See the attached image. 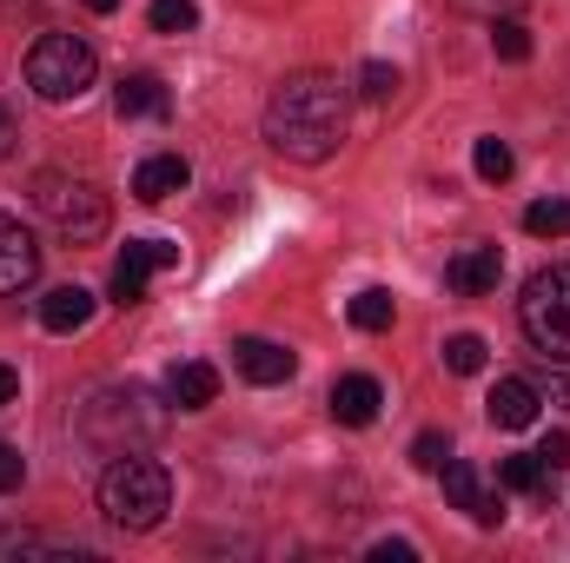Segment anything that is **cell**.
<instances>
[{
	"label": "cell",
	"instance_id": "cell-28",
	"mask_svg": "<svg viewBox=\"0 0 570 563\" xmlns=\"http://www.w3.org/2000/svg\"><path fill=\"white\" fill-rule=\"evenodd\" d=\"M538 464H544V471H564V464H570V437H564V431H551V437L538 444Z\"/></svg>",
	"mask_w": 570,
	"mask_h": 563
},
{
	"label": "cell",
	"instance_id": "cell-1",
	"mask_svg": "<svg viewBox=\"0 0 570 563\" xmlns=\"http://www.w3.org/2000/svg\"><path fill=\"white\" fill-rule=\"evenodd\" d=\"M266 140H273V152L298 159V166L332 159L338 140H345V87L332 73H292L266 100Z\"/></svg>",
	"mask_w": 570,
	"mask_h": 563
},
{
	"label": "cell",
	"instance_id": "cell-19",
	"mask_svg": "<svg viewBox=\"0 0 570 563\" xmlns=\"http://www.w3.org/2000/svg\"><path fill=\"white\" fill-rule=\"evenodd\" d=\"M444 365H451L458 378H478V372H484V338H478V332L444 338Z\"/></svg>",
	"mask_w": 570,
	"mask_h": 563
},
{
	"label": "cell",
	"instance_id": "cell-21",
	"mask_svg": "<svg viewBox=\"0 0 570 563\" xmlns=\"http://www.w3.org/2000/svg\"><path fill=\"white\" fill-rule=\"evenodd\" d=\"M146 279H153V273H146L140 259H127V253H120V266H114V279H107L114 305H140V298H146Z\"/></svg>",
	"mask_w": 570,
	"mask_h": 563
},
{
	"label": "cell",
	"instance_id": "cell-7",
	"mask_svg": "<svg viewBox=\"0 0 570 563\" xmlns=\"http://www.w3.org/2000/svg\"><path fill=\"white\" fill-rule=\"evenodd\" d=\"M33 279H40V246H33V233H27L20 219L0 213V298L27 292Z\"/></svg>",
	"mask_w": 570,
	"mask_h": 563
},
{
	"label": "cell",
	"instance_id": "cell-27",
	"mask_svg": "<svg viewBox=\"0 0 570 563\" xmlns=\"http://www.w3.org/2000/svg\"><path fill=\"white\" fill-rule=\"evenodd\" d=\"M20 484H27V457H20L13 444H0V497H7V491H20Z\"/></svg>",
	"mask_w": 570,
	"mask_h": 563
},
{
	"label": "cell",
	"instance_id": "cell-30",
	"mask_svg": "<svg viewBox=\"0 0 570 563\" xmlns=\"http://www.w3.org/2000/svg\"><path fill=\"white\" fill-rule=\"evenodd\" d=\"M458 7H464V13H484V20H511L524 0H458Z\"/></svg>",
	"mask_w": 570,
	"mask_h": 563
},
{
	"label": "cell",
	"instance_id": "cell-15",
	"mask_svg": "<svg viewBox=\"0 0 570 563\" xmlns=\"http://www.w3.org/2000/svg\"><path fill=\"white\" fill-rule=\"evenodd\" d=\"M114 107H120V120H159V113H166V87H159L153 73H127V80L114 87Z\"/></svg>",
	"mask_w": 570,
	"mask_h": 563
},
{
	"label": "cell",
	"instance_id": "cell-31",
	"mask_svg": "<svg viewBox=\"0 0 570 563\" xmlns=\"http://www.w3.org/2000/svg\"><path fill=\"white\" fill-rule=\"evenodd\" d=\"M13 140H20V120H13V107H0V159L13 152Z\"/></svg>",
	"mask_w": 570,
	"mask_h": 563
},
{
	"label": "cell",
	"instance_id": "cell-9",
	"mask_svg": "<svg viewBox=\"0 0 570 563\" xmlns=\"http://www.w3.org/2000/svg\"><path fill=\"white\" fill-rule=\"evenodd\" d=\"M233 365H239V378H253V385H285L292 372H298V358L273 345V338H239L233 345Z\"/></svg>",
	"mask_w": 570,
	"mask_h": 563
},
{
	"label": "cell",
	"instance_id": "cell-8",
	"mask_svg": "<svg viewBox=\"0 0 570 563\" xmlns=\"http://www.w3.org/2000/svg\"><path fill=\"white\" fill-rule=\"evenodd\" d=\"M498 279H504V253H498V246H464V253L444 266V285H451V292H464V298L498 292Z\"/></svg>",
	"mask_w": 570,
	"mask_h": 563
},
{
	"label": "cell",
	"instance_id": "cell-5",
	"mask_svg": "<svg viewBox=\"0 0 570 563\" xmlns=\"http://www.w3.org/2000/svg\"><path fill=\"white\" fill-rule=\"evenodd\" d=\"M518 325L544 358H570V266H551V273H538L524 285Z\"/></svg>",
	"mask_w": 570,
	"mask_h": 563
},
{
	"label": "cell",
	"instance_id": "cell-12",
	"mask_svg": "<svg viewBox=\"0 0 570 563\" xmlns=\"http://www.w3.org/2000/svg\"><path fill=\"white\" fill-rule=\"evenodd\" d=\"M40 325L60 332V338H67V332H87V325H94V292H87V285H53V292L40 298Z\"/></svg>",
	"mask_w": 570,
	"mask_h": 563
},
{
	"label": "cell",
	"instance_id": "cell-18",
	"mask_svg": "<svg viewBox=\"0 0 570 563\" xmlns=\"http://www.w3.org/2000/svg\"><path fill=\"white\" fill-rule=\"evenodd\" d=\"M471 166H478V179H484V186H504V179L518 172V159H511V146H504V140H478V146H471Z\"/></svg>",
	"mask_w": 570,
	"mask_h": 563
},
{
	"label": "cell",
	"instance_id": "cell-26",
	"mask_svg": "<svg viewBox=\"0 0 570 563\" xmlns=\"http://www.w3.org/2000/svg\"><path fill=\"white\" fill-rule=\"evenodd\" d=\"M358 93H365V100H392V93H399V67H385V60H372V67L358 73Z\"/></svg>",
	"mask_w": 570,
	"mask_h": 563
},
{
	"label": "cell",
	"instance_id": "cell-2",
	"mask_svg": "<svg viewBox=\"0 0 570 563\" xmlns=\"http://www.w3.org/2000/svg\"><path fill=\"white\" fill-rule=\"evenodd\" d=\"M100 511H107V524H120V531H153V524L173 511V477H166V464H153L140 451L114 457L107 477H100Z\"/></svg>",
	"mask_w": 570,
	"mask_h": 563
},
{
	"label": "cell",
	"instance_id": "cell-29",
	"mask_svg": "<svg viewBox=\"0 0 570 563\" xmlns=\"http://www.w3.org/2000/svg\"><path fill=\"white\" fill-rule=\"evenodd\" d=\"M419 557V544H405V537H385V544H372V563H412Z\"/></svg>",
	"mask_w": 570,
	"mask_h": 563
},
{
	"label": "cell",
	"instance_id": "cell-3",
	"mask_svg": "<svg viewBox=\"0 0 570 563\" xmlns=\"http://www.w3.org/2000/svg\"><path fill=\"white\" fill-rule=\"evenodd\" d=\"M94 80H100V60H94V47H87L80 33H40V40H33V53H27V87H33L47 107L80 100Z\"/></svg>",
	"mask_w": 570,
	"mask_h": 563
},
{
	"label": "cell",
	"instance_id": "cell-4",
	"mask_svg": "<svg viewBox=\"0 0 570 563\" xmlns=\"http://www.w3.org/2000/svg\"><path fill=\"white\" fill-rule=\"evenodd\" d=\"M33 206L47 213V226L67 239V246H94V239H107V192L100 186H87V179H67V172H40L33 179Z\"/></svg>",
	"mask_w": 570,
	"mask_h": 563
},
{
	"label": "cell",
	"instance_id": "cell-16",
	"mask_svg": "<svg viewBox=\"0 0 570 563\" xmlns=\"http://www.w3.org/2000/svg\"><path fill=\"white\" fill-rule=\"evenodd\" d=\"M345 312H352V325H358V332H392V318H399V298H392L385 285H365V292H358Z\"/></svg>",
	"mask_w": 570,
	"mask_h": 563
},
{
	"label": "cell",
	"instance_id": "cell-32",
	"mask_svg": "<svg viewBox=\"0 0 570 563\" xmlns=\"http://www.w3.org/2000/svg\"><path fill=\"white\" fill-rule=\"evenodd\" d=\"M13 398H20V372H13V365H0V412H7Z\"/></svg>",
	"mask_w": 570,
	"mask_h": 563
},
{
	"label": "cell",
	"instance_id": "cell-17",
	"mask_svg": "<svg viewBox=\"0 0 570 563\" xmlns=\"http://www.w3.org/2000/svg\"><path fill=\"white\" fill-rule=\"evenodd\" d=\"M524 233H531V239H564L570 233V199H538V206H524Z\"/></svg>",
	"mask_w": 570,
	"mask_h": 563
},
{
	"label": "cell",
	"instance_id": "cell-11",
	"mask_svg": "<svg viewBox=\"0 0 570 563\" xmlns=\"http://www.w3.org/2000/svg\"><path fill=\"white\" fill-rule=\"evenodd\" d=\"M186 179H193V166L179 152H153V159H140V172H134V199L166 206L173 192H186Z\"/></svg>",
	"mask_w": 570,
	"mask_h": 563
},
{
	"label": "cell",
	"instance_id": "cell-25",
	"mask_svg": "<svg viewBox=\"0 0 570 563\" xmlns=\"http://www.w3.org/2000/svg\"><path fill=\"white\" fill-rule=\"evenodd\" d=\"M127 259H140L146 273H166V266H179V246L173 239H127Z\"/></svg>",
	"mask_w": 570,
	"mask_h": 563
},
{
	"label": "cell",
	"instance_id": "cell-24",
	"mask_svg": "<svg viewBox=\"0 0 570 563\" xmlns=\"http://www.w3.org/2000/svg\"><path fill=\"white\" fill-rule=\"evenodd\" d=\"M412 464L438 477V471L451 464V437H444V431H419V437H412Z\"/></svg>",
	"mask_w": 570,
	"mask_h": 563
},
{
	"label": "cell",
	"instance_id": "cell-22",
	"mask_svg": "<svg viewBox=\"0 0 570 563\" xmlns=\"http://www.w3.org/2000/svg\"><path fill=\"white\" fill-rule=\"evenodd\" d=\"M544 477H551V471L538 464V451H524V457H504V464H498V484H504V491H538Z\"/></svg>",
	"mask_w": 570,
	"mask_h": 563
},
{
	"label": "cell",
	"instance_id": "cell-10",
	"mask_svg": "<svg viewBox=\"0 0 570 563\" xmlns=\"http://www.w3.org/2000/svg\"><path fill=\"white\" fill-rule=\"evenodd\" d=\"M379 405H385V392H379V378H365V372H345V378L332 385V418L352 424V431H365V424L379 418Z\"/></svg>",
	"mask_w": 570,
	"mask_h": 563
},
{
	"label": "cell",
	"instance_id": "cell-23",
	"mask_svg": "<svg viewBox=\"0 0 570 563\" xmlns=\"http://www.w3.org/2000/svg\"><path fill=\"white\" fill-rule=\"evenodd\" d=\"M491 53L518 67V60H531V33H524L518 20H491Z\"/></svg>",
	"mask_w": 570,
	"mask_h": 563
},
{
	"label": "cell",
	"instance_id": "cell-33",
	"mask_svg": "<svg viewBox=\"0 0 570 563\" xmlns=\"http://www.w3.org/2000/svg\"><path fill=\"white\" fill-rule=\"evenodd\" d=\"M551 405H564L570 412V378H551Z\"/></svg>",
	"mask_w": 570,
	"mask_h": 563
},
{
	"label": "cell",
	"instance_id": "cell-6",
	"mask_svg": "<svg viewBox=\"0 0 570 563\" xmlns=\"http://www.w3.org/2000/svg\"><path fill=\"white\" fill-rule=\"evenodd\" d=\"M438 477H444V497H451L478 531H498V524H504V497H498V491H484V477H478L471 464H458V457H451Z\"/></svg>",
	"mask_w": 570,
	"mask_h": 563
},
{
	"label": "cell",
	"instance_id": "cell-20",
	"mask_svg": "<svg viewBox=\"0 0 570 563\" xmlns=\"http://www.w3.org/2000/svg\"><path fill=\"white\" fill-rule=\"evenodd\" d=\"M146 20H153V33H193L199 27V7L193 0H153Z\"/></svg>",
	"mask_w": 570,
	"mask_h": 563
},
{
	"label": "cell",
	"instance_id": "cell-34",
	"mask_svg": "<svg viewBox=\"0 0 570 563\" xmlns=\"http://www.w3.org/2000/svg\"><path fill=\"white\" fill-rule=\"evenodd\" d=\"M87 7H94V13H114V7H120V0H87Z\"/></svg>",
	"mask_w": 570,
	"mask_h": 563
},
{
	"label": "cell",
	"instance_id": "cell-14",
	"mask_svg": "<svg viewBox=\"0 0 570 563\" xmlns=\"http://www.w3.org/2000/svg\"><path fill=\"white\" fill-rule=\"evenodd\" d=\"M538 405H544V398H538L531 378H498L484 412H491V424H504V431H524V424H538Z\"/></svg>",
	"mask_w": 570,
	"mask_h": 563
},
{
	"label": "cell",
	"instance_id": "cell-13",
	"mask_svg": "<svg viewBox=\"0 0 570 563\" xmlns=\"http://www.w3.org/2000/svg\"><path fill=\"white\" fill-rule=\"evenodd\" d=\"M166 398H173L179 412H206V405L219 398V372H213L206 358H186V365L166 372Z\"/></svg>",
	"mask_w": 570,
	"mask_h": 563
}]
</instances>
